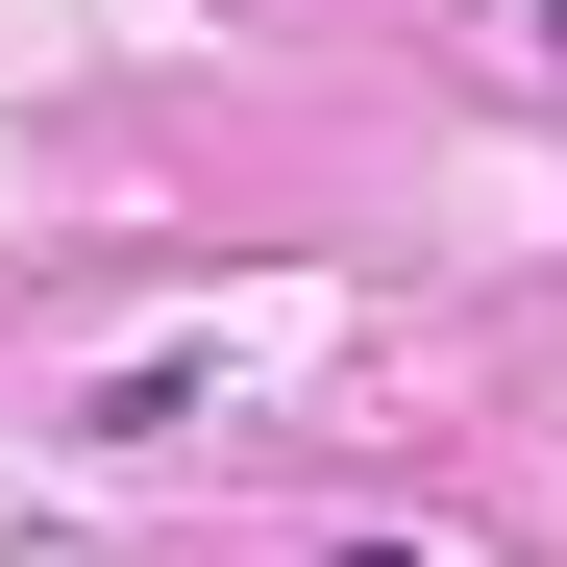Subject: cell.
<instances>
[{"label": "cell", "mask_w": 567, "mask_h": 567, "mask_svg": "<svg viewBox=\"0 0 567 567\" xmlns=\"http://www.w3.org/2000/svg\"><path fill=\"white\" fill-rule=\"evenodd\" d=\"M543 50H567V0H543Z\"/></svg>", "instance_id": "obj_2"}, {"label": "cell", "mask_w": 567, "mask_h": 567, "mask_svg": "<svg viewBox=\"0 0 567 567\" xmlns=\"http://www.w3.org/2000/svg\"><path fill=\"white\" fill-rule=\"evenodd\" d=\"M346 567H420V543H346Z\"/></svg>", "instance_id": "obj_1"}]
</instances>
